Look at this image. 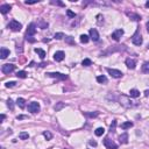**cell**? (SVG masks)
I'll use <instances>...</instances> for the list:
<instances>
[{
	"mask_svg": "<svg viewBox=\"0 0 149 149\" xmlns=\"http://www.w3.org/2000/svg\"><path fill=\"white\" fill-rule=\"evenodd\" d=\"M26 39H27V41L32 42V43H33V42H35V39H33V36H30V37H26Z\"/></svg>",
	"mask_w": 149,
	"mask_h": 149,
	"instance_id": "ab89813d",
	"label": "cell"
},
{
	"mask_svg": "<svg viewBox=\"0 0 149 149\" xmlns=\"http://www.w3.org/2000/svg\"><path fill=\"white\" fill-rule=\"evenodd\" d=\"M119 141H120V143H123V145L128 143V134L127 133L121 134V135L119 136Z\"/></svg>",
	"mask_w": 149,
	"mask_h": 149,
	"instance_id": "2e32d148",
	"label": "cell"
},
{
	"mask_svg": "<svg viewBox=\"0 0 149 149\" xmlns=\"http://www.w3.org/2000/svg\"><path fill=\"white\" fill-rule=\"evenodd\" d=\"M64 106H65V105H64L63 103H58V104H57V106H55V110L56 111H59L62 107H64Z\"/></svg>",
	"mask_w": 149,
	"mask_h": 149,
	"instance_id": "74e56055",
	"label": "cell"
},
{
	"mask_svg": "<svg viewBox=\"0 0 149 149\" xmlns=\"http://www.w3.org/2000/svg\"><path fill=\"white\" fill-rule=\"evenodd\" d=\"M11 8H12L11 5L4 4V5H1V6H0V12H1V14H7L9 11H11Z\"/></svg>",
	"mask_w": 149,
	"mask_h": 149,
	"instance_id": "4fadbf2b",
	"label": "cell"
},
{
	"mask_svg": "<svg viewBox=\"0 0 149 149\" xmlns=\"http://www.w3.org/2000/svg\"><path fill=\"white\" fill-rule=\"evenodd\" d=\"M122 35H123V29H116L114 33H112V36L111 37L114 40V41H119Z\"/></svg>",
	"mask_w": 149,
	"mask_h": 149,
	"instance_id": "30bf717a",
	"label": "cell"
},
{
	"mask_svg": "<svg viewBox=\"0 0 149 149\" xmlns=\"http://www.w3.org/2000/svg\"><path fill=\"white\" fill-rule=\"evenodd\" d=\"M7 105H8V107L11 108V110L14 108V104H13V100H12V99H8V100H7Z\"/></svg>",
	"mask_w": 149,
	"mask_h": 149,
	"instance_id": "e575fe53",
	"label": "cell"
},
{
	"mask_svg": "<svg viewBox=\"0 0 149 149\" xmlns=\"http://www.w3.org/2000/svg\"><path fill=\"white\" fill-rule=\"evenodd\" d=\"M89 37L90 36H88V35H85V34H83V35H80V42L82 43H88L89 42Z\"/></svg>",
	"mask_w": 149,
	"mask_h": 149,
	"instance_id": "4316f807",
	"label": "cell"
},
{
	"mask_svg": "<svg viewBox=\"0 0 149 149\" xmlns=\"http://www.w3.org/2000/svg\"><path fill=\"white\" fill-rule=\"evenodd\" d=\"M90 145L93 146V147H96V146H97V142H96V141H92V140H91V141H90Z\"/></svg>",
	"mask_w": 149,
	"mask_h": 149,
	"instance_id": "b9f144b4",
	"label": "cell"
},
{
	"mask_svg": "<svg viewBox=\"0 0 149 149\" xmlns=\"http://www.w3.org/2000/svg\"><path fill=\"white\" fill-rule=\"evenodd\" d=\"M131 127H133V122H131V121L121 123V128H122V129H128V128H131Z\"/></svg>",
	"mask_w": 149,
	"mask_h": 149,
	"instance_id": "ffe728a7",
	"label": "cell"
},
{
	"mask_svg": "<svg viewBox=\"0 0 149 149\" xmlns=\"http://www.w3.org/2000/svg\"><path fill=\"white\" fill-rule=\"evenodd\" d=\"M104 145H105L106 149H118V145L114 143L110 138H106L105 140H104Z\"/></svg>",
	"mask_w": 149,
	"mask_h": 149,
	"instance_id": "5b68a950",
	"label": "cell"
},
{
	"mask_svg": "<svg viewBox=\"0 0 149 149\" xmlns=\"http://www.w3.org/2000/svg\"><path fill=\"white\" fill-rule=\"evenodd\" d=\"M16 77H18V78H26L27 72L26 71H18V72H16Z\"/></svg>",
	"mask_w": 149,
	"mask_h": 149,
	"instance_id": "83f0119b",
	"label": "cell"
},
{
	"mask_svg": "<svg viewBox=\"0 0 149 149\" xmlns=\"http://www.w3.org/2000/svg\"><path fill=\"white\" fill-rule=\"evenodd\" d=\"M146 7H148V8H149V1L146 2Z\"/></svg>",
	"mask_w": 149,
	"mask_h": 149,
	"instance_id": "7dc6e473",
	"label": "cell"
},
{
	"mask_svg": "<svg viewBox=\"0 0 149 149\" xmlns=\"http://www.w3.org/2000/svg\"><path fill=\"white\" fill-rule=\"evenodd\" d=\"M51 4H54V5H59V6H64L63 2H59V1H51Z\"/></svg>",
	"mask_w": 149,
	"mask_h": 149,
	"instance_id": "f35d334b",
	"label": "cell"
},
{
	"mask_svg": "<svg viewBox=\"0 0 149 149\" xmlns=\"http://www.w3.org/2000/svg\"><path fill=\"white\" fill-rule=\"evenodd\" d=\"M28 111L30 112V113H37V112H40V104L36 103V101L30 103L28 105Z\"/></svg>",
	"mask_w": 149,
	"mask_h": 149,
	"instance_id": "52a82bcc",
	"label": "cell"
},
{
	"mask_svg": "<svg viewBox=\"0 0 149 149\" xmlns=\"http://www.w3.org/2000/svg\"><path fill=\"white\" fill-rule=\"evenodd\" d=\"M36 33V26L35 23H30L27 28V32H26V36L27 37H30V36H34Z\"/></svg>",
	"mask_w": 149,
	"mask_h": 149,
	"instance_id": "ba28073f",
	"label": "cell"
},
{
	"mask_svg": "<svg viewBox=\"0 0 149 149\" xmlns=\"http://www.w3.org/2000/svg\"><path fill=\"white\" fill-rule=\"evenodd\" d=\"M94 133H96V135H97V136H101L104 133H105V129H104L103 127H99V128H97Z\"/></svg>",
	"mask_w": 149,
	"mask_h": 149,
	"instance_id": "484cf974",
	"label": "cell"
},
{
	"mask_svg": "<svg viewBox=\"0 0 149 149\" xmlns=\"http://www.w3.org/2000/svg\"><path fill=\"white\" fill-rule=\"evenodd\" d=\"M64 57H65L64 51H56L55 55H54V59H55L56 62H62L64 59Z\"/></svg>",
	"mask_w": 149,
	"mask_h": 149,
	"instance_id": "8fae6325",
	"label": "cell"
},
{
	"mask_svg": "<svg viewBox=\"0 0 149 149\" xmlns=\"http://www.w3.org/2000/svg\"><path fill=\"white\" fill-rule=\"evenodd\" d=\"M147 30H148V33H149V21L147 22Z\"/></svg>",
	"mask_w": 149,
	"mask_h": 149,
	"instance_id": "f6af8a7d",
	"label": "cell"
},
{
	"mask_svg": "<svg viewBox=\"0 0 149 149\" xmlns=\"http://www.w3.org/2000/svg\"><path fill=\"white\" fill-rule=\"evenodd\" d=\"M132 42H133L135 46H141V44H142L143 40H142V36H141L140 30H139V29L135 32V34L133 35V37H132Z\"/></svg>",
	"mask_w": 149,
	"mask_h": 149,
	"instance_id": "3957f363",
	"label": "cell"
},
{
	"mask_svg": "<svg viewBox=\"0 0 149 149\" xmlns=\"http://www.w3.org/2000/svg\"><path fill=\"white\" fill-rule=\"evenodd\" d=\"M7 56H9V50L7 48H5V47H2L0 49V58L5 59V58H7Z\"/></svg>",
	"mask_w": 149,
	"mask_h": 149,
	"instance_id": "5bb4252c",
	"label": "cell"
},
{
	"mask_svg": "<svg viewBox=\"0 0 149 149\" xmlns=\"http://www.w3.org/2000/svg\"><path fill=\"white\" fill-rule=\"evenodd\" d=\"M129 96L132 98H138V97H140V92H139V90H136V89H133V90L129 91Z\"/></svg>",
	"mask_w": 149,
	"mask_h": 149,
	"instance_id": "d6986e66",
	"label": "cell"
},
{
	"mask_svg": "<svg viewBox=\"0 0 149 149\" xmlns=\"http://www.w3.org/2000/svg\"><path fill=\"white\" fill-rule=\"evenodd\" d=\"M115 127H116V120H113V121H112V123H111V127H110L111 133L115 132Z\"/></svg>",
	"mask_w": 149,
	"mask_h": 149,
	"instance_id": "f546056e",
	"label": "cell"
},
{
	"mask_svg": "<svg viewBox=\"0 0 149 149\" xmlns=\"http://www.w3.org/2000/svg\"><path fill=\"white\" fill-rule=\"evenodd\" d=\"M90 37H91V40H93V41H98L99 40V33H98V30L97 29H94V28H92V29H90Z\"/></svg>",
	"mask_w": 149,
	"mask_h": 149,
	"instance_id": "7c38bea8",
	"label": "cell"
},
{
	"mask_svg": "<svg viewBox=\"0 0 149 149\" xmlns=\"http://www.w3.org/2000/svg\"><path fill=\"white\" fill-rule=\"evenodd\" d=\"M97 82L100 84H105V83H107V78L105 76H98L97 77Z\"/></svg>",
	"mask_w": 149,
	"mask_h": 149,
	"instance_id": "7402d4cb",
	"label": "cell"
},
{
	"mask_svg": "<svg viewBox=\"0 0 149 149\" xmlns=\"http://www.w3.org/2000/svg\"><path fill=\"white\" fill-rule=\"evenodd\" d=\"M148 49H149V44H148Z\"/></svg>",
	"mask_w": 149,
	"mask_h": 149,
	"instance_id": "c3c4849f",
	"label": "cell"
},
{
	"mask_svg": "<svg viewBox=\"0 0 149 149\" xmlns=\"http://www.w3.org/2000/svg\"><path fill=\"white\" fill-rule=\"evenodd\" d=\"M19 138L21 139V140H27V139L29 138V134L27 133V132H21V133L19 134Z\"/></svg>",
	"mask_w": 149,
	"mask_h": 149,
	"instance_id": "cb8c5ba5",
	"label": "cell"
},
{
	"mask_svg": "<svg viewBox=\"0 0 149 149\" xmlns=\"http://www.w3.org/2000/svg\"><path fill=\"white\" fill-rule=\"evenodd\" d=\"M119 101H120L121 105L127 107V108H133V107H136V106H138V103L133 101L132 99L128 98L127 96H121L120 98H119Z\"/></svg>",
	"mask_w": 149,
	"mask_h": 149,
	"instance_id": "6da1fadb",
	"label": "cell"
},
{
	"mask_svg": "<svg viewBox=\"0 0 149 149\" xmlns=\"http://www.w3.org/2000/svg\"><path fill=\"white\" fill-rule=\"evenodd\" d=\"M35 53L39 54L40 58H42V59L46 57V51H44L43 49H41V48H35Z\"/></svg>",
	"mask_w": 149,
	"mask_h": 149,
	"instance_id": "ac0fdd59",
	"label": "cell"
},
{
	"mask_svg": "<svg viewBox=\"0 0 149 149\" xmlns=\"http://www.w3.org/2000/svg\"><path fill=\"white\" fill-rule=\"evenodd\" d=\"M7 27H8L9 29H12L13 32H20L21 30V28H22V24L20 23L19 21H16V20H12Z\"/></svg>",
	"mask_w": 149,
	"mask_h": 149,
	"instance_id": "7a4b0ae2",
	"label": "cell"
},
{
	"mask_svg": "<svg viewBox=\"0 0 149 149\" xmlns=\"http://www.w3.org/2000/svg\"><path fill=\"white\" fill-rule=\"evenodd\" d=\"M91 64H92V61H91L90 58H85V59H83V62H82V65L83 66H90Z\"/></svg>",
	"mask_w": 149,
	"mask_h": 149,
	"instance_id": "d4e9b609",
	"label": "cell"
},
{
	"mask_svg": "<svg viewBox=\"0 0 149 149\" xmlns=\"http://www.w3.org/2000/svg\"><path fill=\"white\" fill-rule=\"evenodd\" d=\"M27 118H28L27 115H19V116H16V119H18V120H21V119H27Z\"/></svg>",
	"mask_w": 149,
	"mask_h": 149,
	"instance_id": "60d3db41",
	"label": "cell"
},
{
	"mask_svg": "<svg viewBox=\"0 0 149 149\" xmlns=\"http://www.w3.org/2000/svg\"><path fill=\"white\" fill-rule=\"evenodd\" d=\"M127 15L132 18V20H134V21H139V20H141V16L138 15V14H134V13H127Z\"/></svg>",
	"mask_w": 149,
	"mask_h": 149,
	"instance_id": "44dd1931",
	"label": "cell"
},
{
	"mask_svg": "<svg viewBox=\"0 0 149 149\" xmlns=\"http://www.w3.org/2000/svg\"><path fill=\"white\" fill-rule=\"evenodd\" d=\"M43 136L47 139V140H51V139H53V134H51L50 132H48V131L43 132Z\"/></svg>",
	"mask_w": 149,
	"mask_h": 149,
	"instance_id": "f1b7e54d",
	"label": "cell"
},
{
	"mask_svg": "<svg viewBox=\"0 0 149 149\" xmlns=\"http://www.w3.org/2000/svg\"><path fill=\"white\" fill-rule=\"evenodd\" d=\"M16 85V82H8L6 83V88H14Z\"/></svg>",
	"mask_w": 149,
	"mask_h": 149,
	"instance_id": "836d02e7",
	"label": "cell"
},
{
	"mask_svg": "<svg viewBox=\"0 0 149 149\" xmlns=\"http://www.w3.org/2000/svg\"><path fill=\"white\" fill-rule=\"evenodd\" d=\"M49 77H51V78H57V79H62V80H64V79L68 78V76L66 74H63V73H59V72H49L47 73Z\"/></svg>",
	"mask_w": 149,
	"mask_h": 149,
	"instance_id": "9c48e42d",
	"label": "cell"
},
{
	"mask_svg": "<svg viewBox=\"0 0 149 149\" xmlns=\"http://www.w3.org/2000/svg\"><path fill=\"white\" fill-rule=\"evenodd\" d=\"M37 1H26V5H33V4H36Z\"/></svg>",
	"mask_w": 149,
	"mask_h": 149,
	"instance_id": "7bdbcfd3",
	"label": "cell"
},
{
	"mask_svg": "<svg viewBox=\"0 0 149 149\" xmlns=\"http://www.w3.org/2000/svg\"><path fill=\"white\" fill-rule=\"evenodd\" d=\"M65 42L69 44H74V41L71 36H65Z\"/></svg>",
	"mask_w": 149,
	"mask_h": 149,
	"instance_id": "4dcf8cb0",
	"label": "cell"
},
{
	"mask_svg": "<svg viewBox=\"0 0 149 149\" xmlns=\"http://www.w3.org/2000/svg\"><path fill=\"white\" fill-rule=\"evenodd\" d=\"M40 27H41L42 29H46L47 27H48V22H44V21H41L40 22Z\"/></svg>",
	"mask_w": 149,
	"mask_h": 149,
	"instance_id": "8d00e7d4",
	"label": "cell"
},
{
	"mask_svg": "<svg viewBox=\"0 0 149 149\" xmlns=\"http://www.w3.org/2000/svg\"><path fill=\"white\" fill-rule=\"evenodd\" d=\"M126 65H127L128 69H135V65H136L135 59L127 58V59H126Z\"/></svg>",
	"mask_w": 149,
	"mask_h": 149,
	"instance_id": "9a60e30c",
	"label": "cell"
},
{
	"mask_svg": "<svg viewBox=\"0 0 149 149\" xmlns=\"http://www.w3.org/2000/svg\"><path fill=\"white\" fill-rule=\"evenodd\" d=\"M1 70H2V72L4 73L9 74V73H12L14 70H15V65H13V64H4L2 68H1Z\"/></svg>",
	"mask_w": 149,
	"mask_h": 149,
	"instance_id": "277c9868",
	"label": "cell"
},
{
	"mask_svg": "<svg viewBox=\"0 0 149 149\" xmlns=\"http://www.w3.org/2000/svg\"><path fill=\"white\" fill-rule=\"evenodd\" d=\"M16 105H18L20 108L23 110V108L26 107V100H24L23 98H18V100H16Z\"/></svg>",
	"mask_w": 149,
	"mask_h": 149,
	"instance_id": "e0dca14e",
	"label": "cell"
},
{
	"mask_svg": "<svg viewBox=\"0 0 149 149\" xmlns=\"http://www.w3.org/2000/svg\"><path fill=\"white\" fill-rule=\"evenodd\" d=\"M106 70H107V72L110 73L113 78H121V77H122V72H121L120 70H116V69H111V68H107Z\"/></svg>",
	"mask_w": 149,
	"mask_h": 149,
	"instance_id": "8992f818",
	"label": "cell"
},
{
	"mask_svg": "<svg viewBox=\"0 0 149 149\" xmlns=\"http://www.w3.org/2000/svg\"><path fill=\"white\" fill-rule=\"evenodd\" d=\"M64 37V34L63 33H56L55 34V39L56 40H62Z\"/></svg>",
	"mask_w": 149,
	"mask_h": 149,
	"instance_id": "d590c367",
	"label": "cell"
},
{
	"mask_svg": "<svg viewBox=\"0 0 149 149\" xmlns=\"http://www.w3.org/2000/svg\"><path fill=\"white\" fill-rule=\"evenodd\" d=\"M98 112H94V113H89L88 112V113H85V115L89 116V118H96V116H98Z\"/></svg>",
	"mask_w": 149,
	"mask_h": 149,
	"instance_id": "1f68e13d",
	"label": "cell"
},
{
	"mask_svg": "<svg viewBox=\"0 0 149 149\" xmlns=\"http://www.w3.org/2000/svg\"><path fill=\"white\" fill-rule=\"evenodd\" d=\"M142 72L149 73V62H145L142 65Z\"/></svg>",
	"mask_w": 149,
	"mask_h": 149,
	"instance_id": "603a6c76",
	"label": "cell"
},
{
	"mask_svg": "<svg viewBox=\"0 0 149 149\" xmlns=\"http://www.w3.org/2000/svg\"><path fill=\"white\" fill-rule=\"evenodd\" d=\"M145 96H146V97L149 96V90H146V91H145Z\"/></svg>",
	"mask_w": 149,
	"mask_h": 149,
	"instance_id": "ee69618b",
	"label": "cell"
},
{
	"mask_svg": "<svg viewBox=\"0 0 149 149\" xmlns=\"http://www.w3.org/2000/svg\"><path fill=\"white\" fill-rule=\"evenodd\" d=\"M5 119V114H1V121Z\"/></svg>",
	"mask_w": 149,
	"mask_h": 149,
	"instance_id": "bcb514c9",
	"label": "cell"
},
{
	"mask_svg": "<svg viewBox=\"0 0 149 149\" xmlns=\"http://www.w3.org/2000/svg\"><path fill=\"white\" fill-rule=\"evenodd\" d=\"M66 15H68L69 18H74V16H76V13H73L72 11L68 9V11H66Z\"/></svg>",
	"mask_w": 149,
	"mask_h": 149,
	"instance_id": "d6a6232c",
	"label": "cell"
}]
</instances>
